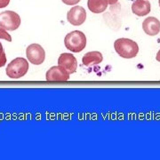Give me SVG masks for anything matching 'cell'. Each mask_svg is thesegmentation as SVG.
I'll return each instance as SVG.
<instances>
[{
	"label": "cell",
	"instance_id": "e0dca14e",
	"mask_svg": "<svg viewBox=\"0 0 160 160\" xmlns=\"http://www.w3.org/2000/svg\"><path fill=\"white\" fill-rule=\"evenodd\" d=\"M156 60L158 61V62H160V50L158 52H157V55H156Z\"/></svg>",
	"mask_w": 160,
	"mask_h": 160
},
{
	"label": "cell",
	"instance_id": "7c38bea8",
	"mask_svg": "<svg viewBox=\"0 0 160 160\" xmlns=\"http://www.w3.org/2000/svg\"><path fill=\"white\" fill-rule=\"evenodd\" d=\"M108 0H88L87 6L89 10L93 13H102L108 7Z\"/></svg>",
	"mask_w": 160,
	"mask_h": 160
},
{
	"label": "cell",
	"instance_id": "8fae6325",
	"mask_svg": "<svg viewBox=\"0 0 160 160\" xmlns=\"http://www.w3.org/2000/svg\"><path fill=\"white\" fill-rule=\"evenodd\" d=\"M103 61L102 53L97 51L88 52L82 58V62L86 67L100 64Z\"/></svg>",
	"mask_w": 160,
	"mask_h": 160
},
{
	"label": "cell",
	"instance_id": "8992f818",
	"mask_svg": "<svg viewBox=\"0 0 160 160\" xmlns=\"http://www.w3.org/2000/svg\"><path fill=\"white\" fill-rule=\"evenodd\" d=\"M67 20L73 26H80L86 22V12L84 7L76 6L72 7L67 14Z\"/></svg>",
	"mask_w": 160,
	"mask_h": 160
},
{
	"label": "cell",
	"instance_id": "d6986e66",
	"mask_svg": "<svg viewBox=\"0 0 160 160\" xmlns=\"http://www.w3.org/2000/svg\"><path fill=\"white\" fill-rule=\"evenodd\" d=\"M158 4H159V6H160V0H158Z\"/></svg>",
	"mask_w": 160,
	"mask_h": 160
},
{
	"label": "cell",
	"instance_id": "ba28073f",
	"mask_svg": "<svg viewBox=\"0 0 160 160\" xmlns=\"http://www.w3.org/2000/svg\"><path fill=\"white\" fill-rule=\"evenodd\" d=\"M69 73L61 66H53L47 70L46 78L47 81H68L69 79Z\"/></svg>",
	"mask_w": 160,
	"mask_h": 160
},
{
	"label": "cell",
	"instance_id": "7a4b0ae2",
	"mask_svg": "<svg viewBox=\"0 0 160 160\" xmlns=\"http://www.w3.org/2000/svg\"><path fill=\"white\" fill-rule=\"evenodd\" d=\"M64 45L68 50L72 52H80L86 46V35L79 30L71 31L66 35L64 38Z\"/></svg>",
	"mask_w": 160,
	"mask_h": 160
},
{
	"label": "cell",
	"instance_id": "9c48e42d",
	"mask_svg": "<svg viewBox=\"0 0 160 160\" xmlns=\"http://www.w3.org/2000/svg\"><path fill=\"white\" fill-rule=\"evenodd\" d=\"M142 29L145 34L153 37L159 34L160 32V22L156 17L146 18L142 22Z\"/></svg>",
	"mask_w": 160,
	"mask_h": 160
},
{
	"label": "cell",
	"instance_id": "5b68a950",
	"mask_svg": "<svg viewBox=\"0 0 160 160\" xmlns=\"http://www.w3.org/2000/svg\"><path fill=\"white\" fill-rule=\"evenodd\" d=\"M26 56L29 62L33 65H40L45 62L46 52L38 44H31L26 49Z\"/></svg>",
	"mask_w": 160,
	"mask_h": 160
},
{
	"label": "cell",
	"instance_id": "2e32d148",
	"mask_svg": "<svg viewBox=\"0 0 160 160\" xmlns=\"http://www.w3.org/2000/svg\"><path fill=\"white\" fill-rule=\"evenodd\" d=\"M108 1H109V5H111V6H112V5H115V4H117L118 0H108Z\"/></svg>",
	"mask_w": 160,
	"mask_h": 160
},
{
	"label": "cell",
	"instance_id": "30bf717a",
	"mask_svg": "<svg viewBox=\"0 0 160 160\" xmlns=\"http://www.w3.org/2000/svg\"><path fill=\"white\" fill-rule=\"evenodd\" d=\"M151 10V5L148 0H135L132 5V12L140 17L149 14Z\"/></svg>",
	"mask_w": 160,
	"mask_h": 160
},
{
	"label": "cell",
	"instance_id": "6da1fadb",
	"mask_svg": "<svg viewBox=\"0 0 160 160\" xmlns=\"http://www.w3.org/2000/svg\"><path fill=\"white\" fill-rule=\"evenodd\" d=\"M114 49L120 57L132 59L137 56L139 52L138 44L133 40L121 38L114 42Z\"/></svg>",
	"mask_w": 160,
	"mask_h": 160
},
{
	"label": "cell",
	"instance_id": "52a82bcc",
	"mask_svg": "<svg viewBox=\"0 0 160 160\" xmlns=\"http://www.w3.org/2000/svg\"><path fill=\"white\" fill-rule=\"evenodd\" d=\"M58 65L66 69L69 74H73L78 69V61L73 54L64 52L58 59Z\"/></svg>",
	"mask_w": 160,
	"mask_h": 160
},
{
	"label": "cell",
	"instance_id": "277c9868",
	"mask_svg": "<svg viewBox=\"0 0 160 160\" xmlns=\"http://www.w3.org/2000/svg\"><path fill=\"white\" fill-rule=\"evenodd\" d=\"M22 20L17 12L5 11L0 13V27L7 31H13L21 26Z\"/></svg>",
	"mask_w": 160,
	"mask_h": 160
},
{
	"label": "cell",
	"instance_id": "ac0fdd59",
	"mask_svg": "<svg viewBox=\"0 0 160 160\" xmlns=\"http://www.w3.org/2000/svg\"><path fill=\"white\" fill-rule=\"evenodd\" d=\"M3 52H5V51H4L3 46H2V44H1V42H0V54H2Z\"/></svg>",
	"mask_w": 160,
	"mask_h": 160
},
{
	"label": "cell",
	"instance_id": "5bb4252c",
	"mask_svg": "<svg viewBox=\"0 0 160 160\" xmlns=\"http://www.w3.org/2000/svg\"><path fill=\"white\" fill-rule=\"evenodd\" d=\"M62 1L67 6H75L77 4H78L81 0H62Z\"/></svg>",
	"mask_w": 160,
	"mask_h": 160
},
{
	"label": "cell",
	"instance_id": "9a60e30c",
	"mask_svg": "<svg viewBox=\"0 0 160 160\" xmlns=\"http://www.w3.org/2000/svg\"><path fill=\"white\" fill-rule=\"evenodd\" d=\"M6 64V52H3L2 54H0V68L4 67Z\"/></svg>",
	"mask_w": 160,
	"mask_h": 160
},
{
	"label": "cell",
	"instance_id": "4fadbf2b",
	"mask_svg": "<svg viewBox=\"0 0 160 160\" xmlns=\"http://www.w3.org/2000/svg\"><path fill=\"white\" fill-rule=\"evenodd\" d=\"M0 38L1 39H5L8 42L12 41V37L10 35L7 33V30L5 29H3L2 27H0Z\"/></svg>",
	"mask_w": 160,
	"mask_h": 160
},
{
	"label": "cell",
	"instance_id": "3957f363",
	"mask_svg": "<svg viewBox=\"0 0 160 160\" xmlns=\"http://www.w3.org/2000/svg\"><path fill=\"white\" fill-rule=\"evenodd\" d=\"M29 62L22 57L15 58L7 65L6 75L12 79H19L24 77L29 71Z\"/></svg>",
	"mask_w": 160,
	"mask_h": 160
}]
</instances>
